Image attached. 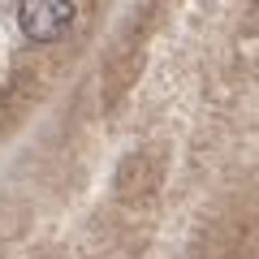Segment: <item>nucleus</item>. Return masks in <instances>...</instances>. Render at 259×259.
Masks as SVG:
<instances>
[{"instance_id":"1","label":"nucleus","mask_w":259,"mask_h":259,"mask_svg":"<svg viewBox=\"0 0 259 259\" xmlns=\"http://www.w3.org/2000/svg\"><path fill=\"white\" fill-rule=\"evenodd\" d=\"M74 13L78 9L69 5V0H30V5L18 9V22H22V35L26 39L48 44V39H61L65 30H69Z\"/></svg>"}]
</instances>
